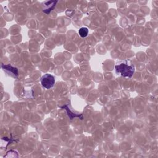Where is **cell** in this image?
<instances>
[{
  "mask_svg": "<svg viewBox=\"0 0 158 158\" xmlns=\"http://www.w3.org/2000/svg\"><path fill=\"white\" fill-rule=\"evenodd\" d=\"M115 71L123 77H132L135 72V67L132 64H128L127 61L119 63L115 66Z\"/></svg>",
  "mask_w": 158,
  "mask_h": 158,
  "instance_id": "cell-1",
  "label": "cell"
},
{
  "mask_svg": "<svg viewBox=\"0 0 158 158\" xmlns=\"http://www.w3.org/2000/svg\"><path fill=\"white\" fill-rule=\"evenodd\" d=\"M55 83V78L53 75L47 74L44 75L41 79L42 85L47 89H50L52 88Z\"/></svg>",
  "mask_w": 158,
  "mask_h": 158,
  "instance_id": "cell-2",
  "label": "cell"
},
{
  "mask_svg": "<svg viewBox=\"0 0 158 158\" xmlns=\"http://www.w3.org/2000/svg\"><path fill=\"white\" fill-rule=\"evenodd\" d=\"M58 3V1L45 2L43 3V12L46 14H49L55 8Z\"/></svg>",
  "mask_w": 158,
  "mask_h": 158,
  "instance_id": "cell-3",
  "label": "cell"
},
{
  "mask_svg": "<svg viewBox=\"0 0 158 158\" xmlns=\"http://www.w3.org/2000/svg\"><path fill=\"white\" fill-rule=\"evenodd\" d=\"M2 67L5 71H7L10 74H13L14 76L18 77V70L17 68L13 67L11 65H2Z\"/></svg>",
  "mask_w": 158,
  "mask_h": 158,
  "instance_id": "cell-4",
  "label": "cell"
},
{
  "mask_svg": "<svg viewBox=\"0 0 158 158\" xmlns=\"http://www.w3.org/2000/svg\"><path fill=\"white\" fill-rule=\"evenodd\" d=\"M79 34L81 37L85 38L88 34V29L87 27H82L79 29Z\"/></svg>",
  "mask_w": 158,
  "mask_h": 158,
  "instance_id": "cell-5",
  "label": "cell"
},
{
  "mask_svg": "<svg viewBox=\"0 0 158 158\" xmlns=\"http://www.w3.org/2000/svg\"><path fill=\"white\" fill-rule=\"evenodd\" d=\"M64 107V108H66V109L67 110V114H68V115H69V117L71 118V119H72V118H73V117H80V115H76V114H74L72 112H71V111L69 110V109L67 107V106H65Z\"/></svg>",
  "mask_w": 158,
  "mask_h": 158,
  "instance_id": "cell-6",
  "label": "cell"
}]
</instances>
